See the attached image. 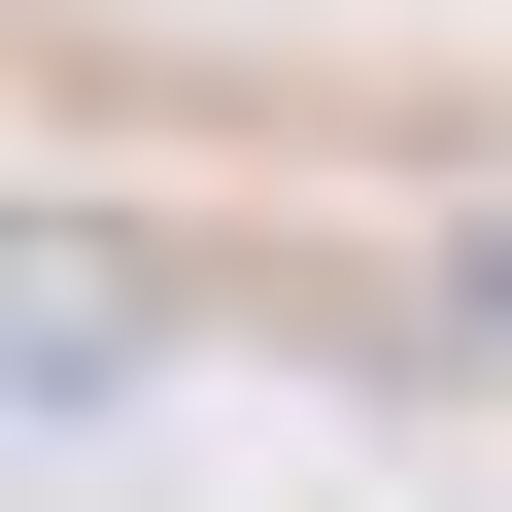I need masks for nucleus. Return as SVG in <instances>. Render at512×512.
<instances>
[{
  "mask_svg": "<svg viewBox=\"0 0 512 512\" xmlns=\"http://www.w3.org/2000/svg\"><path fill=\"white\" fill-rule=\"evenodd\" d=\"M35 410H137V239H35Z\"/></svg>",
  "mask_w": 512,
  "mask_h": 512,
  "instance_id": "1",
  "label": "nucleus"
}]
</instances>
